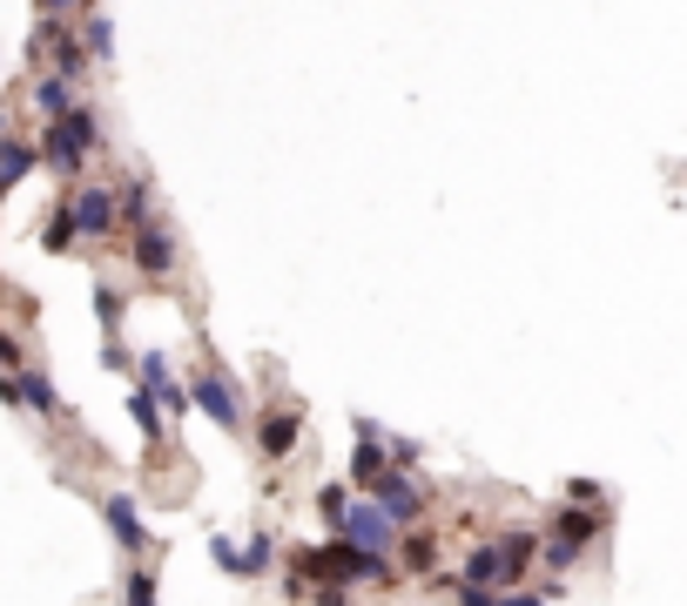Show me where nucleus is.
I'll return each instance as SVG.
<instances>
[{
    "label": "nucleus",
    "mask_w": 687,
    "mask_h": 606,
    "mask_svg": "<svg viewBox=\"0 0 687 606\" xmlns=\"http://www.w3.org/2000/svg\"><path fill=\"white\" fill-rule=\"evenodd\" d=\"M297 573H310L317 586H391L384 552H364V546H351L344 533H337L331 546L304 552V559H297Z\"/></svg>",
    "instance_id": "nucleus-1"
},
{
    "label": "nucleus",
    "mask_w": 687,
    "mask_h": 606,
    "mask_svg": "<svg viewBox=\"0 0 687 606\" xmlns=\"http://www.w3.org/2000/svg\"><path fill=\"white\" fill-rule=\"evenodd\" d=\"M102 142V121H95V108H68V115H55L48 121V135H40L34 148H40V169H55V176H81V162H88V148Z\"/></svg>",
    "instance_id": "nucleus-2"
},
{
    "label": "nucleus",
    "mask_w": 687,
    "mask_h": 606,
    "mask_svg": "<svg viewBox=\"0 0 687 606\" xmlns=\"http://www.w3.org/2000/svg\"><path fill=\"white\" fill-rule=\"evenodd\" d=\"M337 533H344L351 546H364V552H391V546H398V519H391L378 499H351L344 519H337Z\"/></svg>",
    "instance_id": "nucleus-3"
},
{
    "label": "nucleus",
    "mask_w": 687,
    "mask_h": 606,
    "mask_svg": "<svg viewBox=\"0 0 687 606\" xmlns=\"http://www.w3.org/2000/svg\"><path fill=\"white\" fill-rule=\"evenodd\" d=\"M189 404L202 418H216V431H242V404H236V391L216 378V371H202L196 384H189Z\"/></svg>",
    "instance_id": "nucleus-4"
},
{
    "label": "nucleus",
    "mask_w": 687,
    "mask_h": 606,
    "mask_svg": "<svg viewBox=\"0 0 687 606\" xmlns=\"http://www.w3.org/2000/svg\"><path fill=\"white\" fill-rule=\"evenodd\" d=\"M68 210H74V229H81V236L102 242V236L121 223V195H108V189H81V195H68Z\"/></svg>",
    "instance_id": "nucleus-5"
},
{
    "label": "nucleus",
    "mask_w": 687,
    "mask_h": 606,
    "mask_svg": "<svg viewBox=\"0 0 687 606\" xmlns=\"http://www.w3.org/2000/svg\"><path fill=\"white\" fill-rule=\"evenodd\" d=\"M135 270H142V276H169V270H176V236L162 229L155 216L135 223Z\"/></svg>",
    "instance_id": "nucleus-6"
},
{
    "label": "nucleus",
    "mask_w": 687,
    "mask_h": 606,
    "mask_svg": "<svg viewBox=\"0 0 687 606\" xmlns=\"http://www.w3.org/2000/svg\"><path fill=\"white\" fill-rule=\"evenodd\" d=\"M391 472V452H384V438L371 431V418H357V452H351V485H364V492H371V485Z\"/></svg>",
    "instance_id": "nucleus-7"
},
{
    "label": "nucleus",
    "mask_w": 687,
    "mask_h": 606,
    "mask_svg": "<svg viewBox=\"0 0 687 606\" xmlns=\"http://www.w3.org/2000/svg\"><path fill=\"white\" fill-rule=\"evenodd\" d=\"M371 499H378V506H384V512H391L398 525L425 512V492H418V485H412V478H404V472H384V478L371 485Z\"/></svg>",
    "instance_id": "nucleus-8"
},
{
    "label": "nucleus",
    "mask_w": 687,
    "mask_h": 606,
    "mask_svg": "<svg viewBox=\"0 0 687 606\" xmlns=\"http://www.w3.org/2000/svg\"><path fill=\"white\" fill-rule=\"evenodd\" d=\"M459 580H472V586H512L519 573H512V559H506V546L499 539H485L472 559H465V573Z\"/></svg>",
    "instance_id": "nucleus-9"
},
{
    "label": "nucleus",
    "mask_w": 687,
    "mask_h": 606,
    "mask_svg": "<svg viewBox=\"0 0 687 606\" xmlns=\"http://www.w3.org/2000/svg\"><path fill=\"white\" fill-rule=\"evenodd\" d=\"M40 169V148L34 142H14V135H0V195H8L14 182H27Z\"/></svg>",
    "instance_id": "nucleus-10"
},
{
    "label": "nucleus",
    "mask_w": 687,
    "mask_h": 606,
    "mask_svg": "<svg viewBox=\"0 0 687 606\" xmlns=\"http://www.w3.org/2000/svg\"><path fill=\"white\" fill-rule=\"evenodd\" d=\"M593 533H600V512H587V506L573 499V512H559L546 539H553V546H573V552H580V546H593Z\"/></svg>",
    "instance_id": "nucleus-11"
},
{
    "label": "nucleus",
    "mask_w": 687,
    "mask_h": 606,
    "mask_svg": "<svg viewBox=\"0 0 687 606\" xmlns=\"http://www.w3.org/2000/svg\"><path fill=\"white\" fill-rule=\"evenodd\" d=\"M297 438H304V418L297 412H270L263 425H257V444L270 459H283V452H297Z\"/></svg>",
    "instance_id": "nucleus-12"
},
{
    "label": "nucleus",
    "mask_w": 687,
    "mask_h": 606,
    "mask_svg": "<svg viewBox=\"0 0 687 606\" xmlns=\"http://www.w3.org/2000/svg\"><path fill=\"white\" fill-rule=\"evenodd\" d=\"M135 364H142V384H149L162 404H169V412H189V391L169 378V364H162V350H149V357H135Z\"/></svg>",
    "instance_id": "nucleus-13"
},
{
    "label": "nucleus",
    "mask_w": 687,
    "mask_h": 606,
    "mask_svg": "<svg viewBox=\"0 0 687 606\" xmlns=\"http://www.w3.org/2000/svg\"><path fill=\"white\" fill-rule=\"evenodd\" d=\"M263 559H270V533H263V539H250V546H229V539H216V566H229L236 580L263 573Z\"/></svg>",
    "instance_id": "nucleus-14"
},
{
    "label": "nucleus",
    "mask_w": 687,
    "mask_h": 606,
    "mask_svg": "<svg viewBox=\"0 0 687 606\" xmlns=\"http://www.w3.org/2000/svg\"><path fill=\"white\" fill-rule=\"evenodd\" d=\"M34 108L48 115V121L68 115V108H74V81H68V74H40V81H34Z\"/></svg>",
    "instance_id": "nucleus-15"
},
{
    "label": "nucleus",
    "mask_w": 687,
    "mask_h": 606,
    "mask_svg": "<svg viewBox=\"0 0 687 606\" xmlns=\"http://www.w3.org/2000/svg\"><path fill=\"white\" fill-rule=\"evenodd\" d=\"M108 525H115V546H121V552H142V546H149V533H142V519H135L129 499H108Z\"/></svg>",
    "instance_id": "nucleus-16"
},
{
    "label": "nucleus",
    "mask_w": 687,
    "mask_h": 606,
    "mask_svg": "<svg viewBox=\"0 0 687 606\" xmlns=\"http://www.w3.org/2000/svg\"><path fill=\"white\" fill-rule=\"evenodd\" d=\"M21 397L34 404V412H48V418L61 412V397H55V384H48V378H40V371H27V364H21Z\"/></svg>",
    "instance_id": "nucleus-17"
},
{
    "label": "nucleus",
    "mask_w": 687,
    "mask_h": 606,
    "mask_svg": "<svg viewBox=\"0 0 687 606\" xmlns=\"http://www.w3.org/2000/svg\"><path fill=\"white\" fill-rule=\"evenodd\" d=\"M499 546H506V559H512V573H525V559L540 552V533H533V525H512V533H499Z\"/></svg>",
    "instance_id": "nucleus-18"
},
{
    "label": "nucleus",
    "mask_w": 687,
    "mask_h": 606,
    "mask_svg": "<svg viewBox=\"0 0 687 606\" xmlns=\"http://www.w3.org/2000/svg\"><path fill=\"white\" fill-rule=\"evenodd\" d=\"M81 48H88V61H108V55H115V21L95 14L88 27H81Z\"/></svg>",
    "instance_id": "nucleus-19"
},
{
    "label": "nucleus",
    "mask_w": 687,
    "mask_h": 606,
    "mask_svg": "<svg viewBox=\"0 0 687 606\" xmlns=\"http://www.w3.org/2000/svg\"><path fill=\"white\" fill-rule=\"evenodd\" d=\"M74 236H81V229H74V210H68V202H61V210H55L48 223H40V242H48V250L61 257V250H68V242H74Z\"/></svg>",
    "instance_id": "nucleus-20"
},
{
    "label": "nucleus",
    "mask_w": 687,
    "mask_h": 606,
    "mask_svg": "<svg viewBox=\"0 0 687 606\" xmlns=\"http://www.w3.org/2000/svg\"><path fill=\"white\" fill-rule=\"evenodd\" d=\"M155 412H162V397H155V391H149V384H142V391H135V397H129V418H135V425H142V438H155V431H162V418H155Z\"/></svg>",
    "instance_id": "nucleus-21"
},
{
    "label": "nucleus",
    "mask_w": 687,
    "mask_h": 606,
    "mask_svg": "<svg viewBox=\"0 0 687 606\" xmlns=\"http://www.w3.org/2000/svg\"><path fill=\"white\" fill-rule=\"evenodd\" d=\"M95 310H102V331H108V337L121 331V317H129V304H121V290H108V283L95 290Z\"/></svg>",
    "instance_id": "nucleus-22"
},
{
    "label": "nucleus",
    "mask_w": 687,
    "mask_h": 606,
    "mask_svg": "<svg viewBox=\"0 0 687 606\" xmlns=\"http://www.w3.org/2000/svg\"><path fill=\"white\" fill-rule=\"evenodd\" d=\"M431 559H438V539H404V573H431Z\"/></svg>",
    "instance_id": "nucleus-23"
},
{
    "label": "nucleus",
    "mask_w": 687,
    "mask_h": 606,
    "mask_svg": "<svg viewBox=\"0 0 687 606\" xmlns=\"http://www.w3.org/2000/svg\"><path fill=\"white\" fill-rule=\"evenodd\" d=\"M121 586H129V606H162V593H155V573H142V566H135V573L121 580Z\"/></svg>",
    "instance_id": "nucleus-24"
},
{
    "label": "nucleus",
    "mask_w": 687,
    "mask_h": 606,
    "mask_svg": "<svg viewBox=\"0 0 687 606\" xmlns=\"http://www.w3.org/2000/svg\"><path fill=\"white\" fill-rule=\"evenodd\" d=\"M344 506H351V492H344V485H323V492H317V512L331 519V525L344 519Z\"/></svg>",
    "instance_id": "nucleus-25"
},
{
    "label": "nucleus",
    "mask_w": 687,
    "mask_h": 606,
    "mask_svg": "<svg viewBox=\"0 0 687 606\" xmlns=\"http://www.w3.org/2000/svg\"><path fill=\"white\" fill-rule=\"evenodd\" d=\"M452 593H459V606H499L493 586H472V580H452Z\"/></svg>",
    "instance_id": "nucleus-26"
},
{
    "label": "nucleus",
    "mask_w": 687,
    "mask_h": 606,
    "mask_svg": "<svg viewBox=\"0 0 687 606\" xmlns=\"http://www.w3.org/2000/svg\"><path fill=\"white\" fill-rule=\"evenodd\" d=\"M121 216H129V223H142V216H149V189H142V182L121 189Z\"/></svg>",
    "instance_id": "nucleus-27"
},
{
    "label": "nucleus",
    "mask_w": 687,
    "mask_h": 606,
    "mask_svg": "<svg viewBox=\"0 0 687 606\" xmlns=\"http://www.w3.org/2000/svg\"><path fill=\"white\" fill-rule=\"evenodd\" d=\"M14 371H21V344L0 337V378H14Z\"/></svg>",
    "instance_id": "nucleus-28"
},
{
    "label": "nucleus",
    "mask_w": 687,
    "mask_h": 606,
    "mask_svg": "<svg viewBox=\"0 0 687 606\" xmlns=\"http://www.w3.org/2000/svg\"><path fill=\"white\" fill-rule=\"evenodd\" d=\"M74 8H88V0H40V14H55V21H61V14H74Z\"/></svg>",
    "instance_id": "nucleus-29"
},
{
    "label": "nucleus",
    "mask_w": 687,
    "mask_h": 606,
    "mask_svg": "<svg viewBox=\"0 0 687 606\" xmlns=\"http://www.w3.org/2000/svg\"><path fill=\"white\" fill-rule=\"evenodd\" d=\"M317 606H351V599H344V586H317Z\"/></svg>",
    "instance_id": "nucleus-30"
},
{
    "label": "nucleus",
    "mask_w": 687,
    "mask_h": 606,
    "mask_svg": "<svg viewBox=\"0 0 687 606\" xmlns=\"http://www.w3.org/2000/svg\"><path fill=\"white\" fill-rule=\"evenodd\" d=\"M499 606H546V593H512V599H499Z\"/></svg>",
    "instance_id": "nucleus-31"
},
{
    "label": "nucleus",
    "mask_w": 687,
    "mask_h": 606,
    "mask_svg": "<svg viewBox=\"0 0 687 606\" xmlns=\"http://www.w3.org/2000/svg\"><path fill=\"white\" fill-rule=\"evenodd\" d=\"M0 135H8V115H0Z\"/></svg>",
    "instance_id": "nucleus-32"
}]
</instances>
